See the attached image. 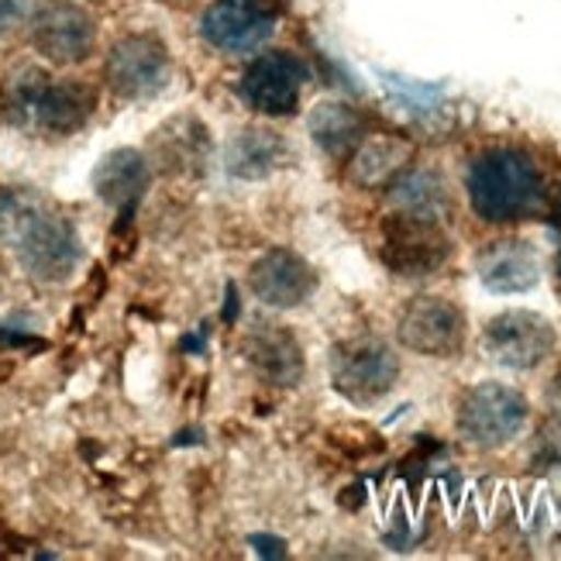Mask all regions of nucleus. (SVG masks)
Segmentation results:
<instances>
[{
	"label": "nucleus",
	"mask_w": 561,
	"mask_h": 561,
	"mask_svg": "<svg viewBox=\"0 0 561 561\" xmlns=\"http://www.w3.org/2000/svg\"><path fill=\"white\" fill-rule=\"evenodd\" d=\"M0 241L18 255L21 270L38 283L69 279L83 259L72 221L48 210L32 190L0 193Z\"/></svg>",
	"instance_id": "1"
},
{
	"label": "nucleus",
	"mask_w": 561,
	"mask_h": 561,
	"mask_svg": "<svg viewBox=\"0 0 561 561\" xmlns=\"http://www.w3.org/2000/svg\"><path fill=\"white\" fill-rule=\"evenodd\" d=\"M469 201L482 221L510 225L524 221L545 204V180L534 159L514 145H496L472 159L469 165Z\"/></svg>",
	"instance_id": "2"
},
{
	"label": "nucleus",
	"mask_w": 561,
	"mask_h": 561,
	"mask_svg": "<svg viewBox=\"0 0 561 561\" xmlns=\"http://www.w3.org/2000/svg\"><path fill=\"white\" fill-rule=\"evenodd\" d=\"M96 107V93L77 80H53L35 66H21L4 87V111L14 125L42 135L80 131Z\"/></svg>",
	"instance_id": "3"
},
{
	"label": "nucleus",
	"mask_w": 561,
	"mask_h": 561,
	"mask_svg": "<svg viewBox=\"0 0 561 561\" xmlns=\"http://www.w3.org/2000/svg\"><path fill=\"white\" fill-rule=\"evenodd\" d=\"M400 358L379 337H348L331 348V382L348 403H379L397 386Z\"/></svg>",
	"instance_id": "4"
},
{
	"label": "nucleus",
	"mask_w": 561,
	"mask_h": 561,
	"mask_svg": "<svg viewBox=\"0 0 561 561\" xmlns=\"http://www.w3.org/2000/svg\"><path fill=\"white\" fill-rule=\"evenodd\" d=\"M379 259L389 273L403 279L434 276L451 259V238L445 234L442 221L397 210L382 221Z\"/></svg>",
	"instance_id": "5"
},
{
	"label": "nucleus",
	"mask_w": 561,
	"mask_h": 561,
	"mask_svg": "<svg viewBox=\"0 0 561 561\" xmlns=\"http://www.w3.org/2000/svg\"><path fill=\"white\" fill-rule=\"evenodd\" d=\"M527 400L503 382H479L458 400V434L476 448H503L527 424Z\"/></svg>",
	"instance_id": "6"
},
{
	"label": "nucleus",
	"mask_w": 561,
	"mask_h": 561,
	"mask_svg": "<svg viewBox=\"0 0 561 561\" xmlns=\"http://www.w3.org/2000/svg\"><path fill=\"white\" fill-rule=\"evenodd\" d=\"M169 53L156 35H125L111 45L104 80L121 101H149L169 83Z\"/></svg>",
	"instance_id": "7"
},
{
	"label": "nucleus",
	"mask_w": 561,
	"mask_h": 561,
	"mask_svg": "<svg viewBox=\"0 0 561 561\" xmlns=\"http://www.w3.org/2000/svg\"><path fill=\"white\" fill-rule=\"evenodd\" d=\"M276 11L270 0H214L201 14V35L225 56H252L273 38Z\"/></svg>",
	"instance_id": "8"
},
{
	"label": "nucleus",
	"mask_w": 561,
	"mask_h": 561,
	"mask_svg": "<svg viewBox=\"0 0 561 561\" xmlns=\"http://www.w3.org/2000/svg\"><path fill=\"white\" fill-rule=\"evenodd\" d=\"M482 348L496 365H503V369L527 373V369H538L554 352V328L548 317L534 310H506L485 324Z\"/></svg>",
	"instance_id": "9"
},
{
	"label": "nucleus",
	"mask_w": 561,
	"mask_h": 561,
	"mask_svg": "<svg viewBox=\"0 0 561 561\" xmlns=\"http://www.w3.org/2000/svg\"><path fill=\"white\" fill-rule=\"evenodd\" d=\"M28 24H32L35 53L45 56L48 62L72 66V62H83L93 53L96 24L80 4H72V0H45V4L32 11Z\"/></svg>",
	"instance_id": "10"
},
{
	"label": "nucleus",
	"mask_w": 561,
	"mask_h": 561,
	"mask_svg": "<svg viewBox=\"0 0 561 561\" xmlns=\"http://www.w3.org/2000/svg\"><path fill=\"white\" fill-rule=\"evenodd\" d=\"M397 334L410 352L451 358L466 345V313L445 297H413L400 310Z\"/></svg>",
	"instance_id": "11"
},
{
	"label": "nucleus",
	"mask_w": 561,
	"mask_h": 561,
	"mask_svg": "<svg viewBox=\"0 0 561 561\" xmlns=\"http://www.w3.org/2000/svg\"><path fill=\"white\" fill-rule=\"evenodd\" d=\"M307 77L310 72L300 56L265 53L245 69V77L238 83V93L252 111H259L265 117H283V114L297 111Z\"/></svg>",
	"instance_id": "12"
},
{
	"label": "nucleus",
	"mask_w": 561,
	"mask_h": 561,
	"mask_svg": "<svg viewBox=\"0 0 561 561\" xmlns=\"http://www.w3.org/2000/svg\"><path fill=\"white\" fill-rule=\"evenodd\" d=\"M252 293L276 310H289L310 300V293L317 289V273L310 265L289 249H270L249 273Z\"/></svg>",
	"instance_id": "13"
},
{
	"label": "nucleus",
	"mask_w": 561,
	"mask_h": 561,
	"mask_svg": "<svg viewBox=\"0 0 561 561\" xmlns=\"http://www.w3.org/2000/svg\"><path fill=\"white\" fill-rule=\"evenodd\" d=\"M476 273H479V283L490 293L514 297V293H527L538 286L541 259L534 252L530 241L503 238V241H490V245L476 255Z\"/></svg>",
	"instance_id": "14"
},
{
	"label": "nucleus",
	"mask_w": 561,
	"mask_h": 561,
	"mask_svg": "<svg viewBox=\"0 0 561 561\" xmlns=\"http://www.w3.org/2000/svg\"><path fill=\"white\" fill-rule=\"evenodd\" d=\"M245 362L262 382L273 386H297L307 373L304 348L283 324H255L245 334Z\"/></svg>",
	"instance_id": "15"
},
{
	"label": "nucleus",
	"mask_w": 561,
	"mask_h": 561,
	"mask_svg": "<svg viewBox=\"0 0 561 561\" xmlns=\"http://www.w3.org/2000/svg\"><path fill=\"white\" fill-rule=\"evenodd\" d=\"M149 180H152L149 159L138 149H114L93 169L96 197L121 214V225L131 221L138 201L145 197V190H149Z\"/></svg>",
	"instance_id": "16"
},
{
	"label": "nucleus",
	"mask_w": 561,
	"mask_h": 561,
	"mask_svg": "<svg viewBox=\"0 0 561 561\" xmlns=\"http://www.w3.org/2000/svg\"><path fill=\"white\" fill-rule=\"evenodd\" d=\"M286 141L270 128H241L225 149V165L234 180H265L286 165Z\"/></svg>",
	"instance_id": "17"
},
{
	"label": "nucleus",
	"mask_w": 561,
	"mask_h": 561,
	"mask_svg": "<svg viewBox=\"0 0 561 561\" xmlns=\"http://www.w3.org/2000/svg\"><path fill=\"white\" fill-rule=\"evenodd\" d=\"M389 204L400 214L442 221L448 214V186L437 173H427V169H403L400 176L389 180Z\"/></svg>",
	"instance_id": "18"
},
{
	"label": "nucleus",
	"mask_w": 561,
	"mask_h": 561,
	"mask_svg": "<svg viewBox=\"0 0 561 561\" xmlns=\"http://www.w3.org/2000/svg\"><path fill=\"white\" fill-rule=\"evenodd\" d=\"M307 128L313 135V141L334 159L355 152L365 141V121L355 107L337 104V101H324L317 104L307 117Z\"/></svg>",
	"instance_id": "19"
},
{
	"label": "nucleus",
	"mask_w": 561,
	"mask_h": 561,
	"mask_svg": "<svg viewBox=\"0 0 561 561\" xmlns=\"http://www.w3.org/2000/svg\"><path fill=\"white\" fill-rule=\"evenodd\" d=\"M410 159V145L397 138H376V141H362L352 159V180L358 186H389V180L400 176Z\"/></svg>",
	"instance_id": "20"
},
{
	"label": "nucleus",
	"mask_w": 561,
	"mask_h": 561,
	"mask_svg": "<svg viewBox=\"0 0 561 561\" xmlns=\"http://www.w3.org/2000/svg\"><path fill=\"white\" fill-rule=\"evenodd\" d=\"M176 135L173 128L162 131V159L176 165H197L204 159V128L193 117H176Z\"/></svg>",
	"instance_id": "21"
},
{
	"label": "nucleus",
	"mask_w": 561,
	"mask_h": 561,
	"mask_svg": "<svg viewBox=\"0 0 561 561\" xmlns=\"http://www.w3.org/2000/svg\"><path fill=\"white\" fill-rule=\"evenodd\" d=\"M35 11V0H0V38L18 32L21 24H28Z\"/></svg>",
	"instance_id": "22"
},
{
	"label": "nucleus",
	"mask_w": 561,
	"mask_h": 561,
	"mask_svg": "<svg viewBox=\"0 0 561 561\" xmlns=\"http://www.w3.org/2000/svg\"><path fill=\"white\" fill-rule=\"evenodd\" d=\"M538 458L548 461V466H561V421H554V424H548V427L541 431Z\"/></svg>",
	"instance_id": "23"
},
{
	"label": "nucleus",
	"mask_w": 561,
	"mask_h": 561,
	"mask_svg": "<svg viewBox=\"0 0 561 561\" xmlns=\"http://www.w3.org/2000/svg\"><path fill=\"white\" fill-rule=\"evenodd\" d=\"M252 545H255V554H262V558H283L286 554V545L279 538H273V534H252Z\"/></svg>",
	"instance_id": "24"
},
{
	"label": "nucleus",
	"mask_w": 561,
	"mask_h": 561,
	"mask_svg": "<svg viewBox=\"0 0 561 561\" xmlns=\"http://www.w3.org/2000/svg\"><path fill=\"white\" fill-rule=\"evenodd\" d=\"M241 313V304H238V289L228 286V297H225V324H234Z\"/></svg>",
	"instance_id": "25"
},
{
	"label": "nucleus",
	"mask_w": 561,
	"mask_h": 561,
	"mask_svg": "<svg viewBox=\"0 0 561 561\" xmlns=\"http://www.w3.org/2000/svg\"><path fill=\"white\" fill-rule=\"evenodd\" d=\"M548 221L561 231V186L551 193V201H548Z\"/></svg>",
	"instance_id": "26"
},
{
	"label": "nucleus",
	"mask_w": 561,
	"mask_h": 561,
	"mask_svg": "<svg viewBox=\"0 0 561 561\" xmlns=\"http://www.w3.org/2000/svg\"><path fill=\"white\" fill-rule=\"evenodd\" d=\"M183 348L186 352H204V334H186L183 337Z\"/></svg>",
	"instance_id": "27"
},
{
	"label": "nucleus",
	"mask_w": 561,
	"mask_h": 561,
	"mask_svg": "<svg viewBox=\"0 0 561 561\" xmlns=\"http://www.w3.org/2000/svg\"><path fill=\"white\" fill-rule=\"evenodd\" d=\"M554 273H558V289H561V252H558V262H554Z\"/></svg>",
	"instance_id": "28"
}]
</instances>
